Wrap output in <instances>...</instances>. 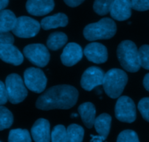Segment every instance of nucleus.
<instances>
[{
    "instance_id": "f257e3e1",
    "label": "nucleus",
    "mask_w": 149,
    "mask_h": 142,
    "mask_svg": "<svg viewBox=\"0 0 149 142\" xmlns=\"http://www.w3.org/2000/svg\"><path fill=\"white\" fill-rule=\"evenodd\" d=\"M78 91L68 85H60L45 90L36 101V107L41 110L69 109L76 104Z\"/></svg>"
},
{
    "instance_id": "f03ea898",
    "label": "nucleus",
    "mask_w": 149,
    "mask_h": 142,
    "mask_svg": "<svg viewBox=\"0 0 149 142\" xmlns=\"http://www.w3.org/2000/svg\"><path fill=\"white\" fill-rule=\"evenodd\" d=\"M117 57L121 66L126 71L137 72L141 67L138 49L136 44L130 40H124L118 44Z\"/></svg>"
},
{
    "instance_id": "7ed1b4c3",
    "label": "nucleus",
    "mask_w": 149,
    "mask_h": 142,
    "mask_svg": "<svg viewBox=\"0 0 149 142\" xmlns=\"http://www.w3.org/2000/svg\"><path fill=\"white\" fill-rule=\"evenodd\" d=\"M128 82L127 73L119 69H112L104 74L103 88L106 94L111 98L120 97Z\"/></svg>"
},
{
    "instance_id": "20e7f679",
    "label": "nucleus",
    "mask_w": 149,
    "mask_h": 142,
    "mask_svg": "<svg viewBox=\"0 0 149 142\" xmlns=\"http://www.w3.org/2000/svg\"><path fill=\"white\" fill-rule=\"evenodd\" d=\"M116 24L113 19L104 18L97 23L87 25L84 29V36L88 41L109 39L116 33Z\"/></svg>"
},
{
    "instance_id": "39448f33",
    "label": "nucleus",
    "mask_w": 149,
    "mask_h": 142,
    "mask_svg": "<svg viewBox=\"0 0 149 142\" xmlns=\"http://www.w3.org/2000/svg\"><path fill=\"white\" fill-rule=\"evenodd\" d=\"M5 87L8 101L13 104L22 102L28 95V91L24 82L17 74H10L7 77L5 80Z\"/></svg>"
},
{
    "instance_id": "423d86ee",
    "label": "nucleus",
    "mask_w": 149,
    "mask_h": 142,
    "mask_svg": "<svg viewBox=\"0 0 149 142\" xmlns=\"http://www.w3.org/2000/svg\"><path fill=\"white\" fill-rule=\"evenodd\" d=\"M24 84L31 91L41 93L47 85V78L43 71L38 68L30 67L26 69L24 74Z\"/></svg>"
},
{
    "instance_id": "0eeeda50",
    "label": "nucleus",
    "mask_w": 149,
    "mask_h": 142,
    "mask_svg": "<svg viewBox=\"0 0 149 142\" xmlns=\"http://www.w3.org/2000/svg\"><path fill=\"white\" fill-rule=\"evenodd\" d=\"M23 52L26 58L37 66L45 67L50 61L49 51L42 44H28Z\"/></svg>"
},
{
    "instance_id": "6e6552de",
    "label": "nucleus",
    "mask_w": 149,
    "mask_h": 142,
    "mask_svg": "<svg viewBox=\"0 0 149 142\" xmlns=\"http://www.w3.org/2000/svg\"><path fill=\"white\" fill-rule=\"evenodd\" d=\"M115 115L117 120L123 123H132L136 120V107L130 97H119L115 107Z\"/></svg>"
},
{
    "instance_id": "1a4fd4ad",
    "label": "nucleus",
    "mask_w": 149,
    "mask_h": 142,
    "mask_svg": "<svg viewBox=\"0 0 149 142\" xmlns=\"http://www.w3.org/2000/svg\"><path fill=\"white\" fill-rule=\"evenodd\" d=\"M40 24L36 20L27 16H21L17 18L13 33L20 38H31L39 33Z\"/></svg>"
},
{
    "instance_id": "9d476101",
    "label": "nucleus",
    "mask_w": 149,
    "mask_h": 142,
    "mask_svg": "<svg viewBox=\"0 0 149 142\" xmlns=\"http://www.w3.org/2000/svg\"><path fill=\"white\" fill-rule=\"evenodd\" d=\"M104 73L102 69L97 66H91L83 74L81 80V85L87 91H91L94 87L102 85Z\"/></svg>"
},
{
    "instance_id": "9b49d317",
    "label": "nucleus",
    "mask_w": 149,
    "mask_h": 142,
    "mask_svg": "<svg viewBox=\"0 0 149 142\" xmlns=\"http://www.w3.org/2000/svg\"><path fill=\"white\" fill-rule=\"evenodd\" d=\"M84 54L88 61L97 64L106 62L108 58L106 47L99 42H91L87 44L84 51Z\"/></svg>"
},
{
    "instance_id": "f8f14e48",
    "label": "nucleus",
    "mask_w": 149,
    "mask_h": 142,
    "mask_svg": "<svg viewBox=\"0 0 149 142\" xmlns=\"http://www.w3.org/2000/svg\"><path fill=\"white\" fill-rule=\"evenodd\" d=\"M82 47L77 43L70 42L66 45L61 55V63L66 66H72L83 58Z\"/></svg>"
},
{
    "instance_id": "ddd939ff",
    "label": "nucleus",
    "mask_w": 149,
    "mask_h": 142,
    "mask_svg": "<svg viewBox=\"0 0 149 142\" xmlns=\"http://www.w3.org/2000/svg\"><path fill=\"white\" fill-rule=\"evenodd\" d=\"M0 59L8 64L19 66L24 61V56L13 44H0Z\"/></svg>"
},
{
    "instance_id": "4468645a",
    "label": "nucleus",
    "mask_w": 149,
    "mask_h": 142,
    "mask_svg": "<svg viewBox=\"0 0 149 142\" xmlns=\"http://www.w3.org/2000/svg\"><path fill=\"white\" fill-rule=\"evenodd\" d=\"M31 133L34 142H50L51 134L49 121L43 118L36 120L31 129Z\"/></svg>"
},
{
    "instance_id": "2eb2a0df",
    "label": "nucleus",
    "mask_w": 149,
    "mask_h": 142,
    "mask_svg": "<svg viewBox=\"0 0 149 142\" xmlns=\"http://www.w3.org/2000/svg\"><path fill=\"white\" fill-rule=\"evenodd\" d=\"M54 0H27V12L35 16H42L50 13L54 8Z\"/></svg>"
},
{
    "instance_id": "dca6fc26",
    "label": "nucleus",
    "mask_w": 149,
    "mask_h": 142,
    "mask_svg": "<svg viewBox=\"0 0 149 142\" xmlns=\"http://www.w3.org/2000/svg\"><path fill=\"white\" fill-rule=\"evenodd\" d=\"M110 12L112 18L116 21L129 19L132 15L131 0H113Z\"/></svg>"
},
{
    "instance_id": "f3484780",
    "label": "nucleus",
    "mask_w": 149,
    "mask_h": 142,
    "mask_svg": "<svg viewBox=\"0 0 149 142\" xmlns=\"http://www.w3.org/2000/svg\"><path fill=\"white\" fill-rule=\"evenodd\" d=\"M78 112L86 127L91 128L96 119V108L94 104L91 102L84 103L78 107Z\"/></svg>"
},
{
    "instance_id": "a211bd4d",
    "label": "nucleus",
    "mask_w": 149,
    "mask_h": 142,
    "mask_svg": "<svg viewBox=\"0 0 149 142\" xmlns=\"http://www.w3.org/2000/svg\"><path fill=\"white\" fill-rule=\"evenodd\" d=\"M68 24V18L64 13H56L51 16L44 18L41 21L40 26L44 30L56 28L58 27H65Z\"/></svg>"
},
{
    "instance_id": "6ab92c4d",
    "label": "nucleus",
    "mask_w": 149,
    "mask_h": 142,
    "mask_svg": "<svg viewBox=\"0 0 149 142\" xmlns=\"http://www.w3.org/2000/svg\"><path fill=\"white\" fill-rule=\"evenodd\" d=\"M111 116L107 113H103L96 117L94 126L96 131L103 140H105L108 136L111 126Z\"/></svg>"
},
{
    "instance_id": "aec40b11",
    "label": "nucleus",
    "mask_w": 149,
    "mask_h": 142,
    "mask_svg": "<svg viewBox=\"0 0 149 142\" xmlns=\"http://www.w3.org/2000/svg\"><path fill=\"white\" fill-rule=\"evenodd\" d=\"M17 18L10 10L0 11V31L10 32L13 29L16 24Z\"/></svg>"
},
{
    "instance_id": "412c9836",
    "label": "nucleus",
    "mask_w": 149,
    "mask_h": 142,
    "mask_svg": "<svg viewBox=\"0 0 149 142\" xmlns=\"http://www.w3.org/2000/svg\"><path fill=\"white\" fill-rule=\"evenodd\" d=\"M67 42V36L64 33L57 31L51 34L47 39V46L51 51L60 49Z\"/></svg>"
},
{
    "instance_id": "4be33fe9",
    "label": "nucleus",
    "mask_w": 149,
    "mask_h": 142,
    "mask_svg": "<svg viewBox=\"0 0 149 142\" xmlns=\"http://www.w3.org/2000/svg\"><path fill=\"white\" fill-rule=\"evenodd\" d=\"M84 129L77 124H71L67 128V142H83Z\"/></svg>"
},
{
    "instance_id": "5701e85b",
    "label": "nucleus",
    "mask_w": 149,
    "mask_h": 142,
    "mask_svg": "<svg viewBox=\"0 0 149 142\" xmlns=\"http://www.w3.org/2000/svg\"><path fill=\"white\" fill-rule=\"evenodd\" d=\"M8 142H31V136L26 129H13L9 133Z\"/></svg>"
},
{
    "instance_id": "b1692460",
    "label": "nucleus",
    "mask_w": 149,
    "mask_h": 142,
    "mask_svg": "<svg viewBox=\"0 0 149 142\" xmlns=\"http://www.w3.org/2000/svg\"><path fill=\"white\" fill-rule=\"evenodd\" d=\"M13 123V115L6 107L0 106V130L11 127Z\"/></svg>"
},
{
    "instance_id": "393cba45",
    "label": "nucleus",
    "mask_w": 149,
    "mask_h": 142,
    "mask_svg": "<svg viewBox=\"0 0 149 142\" xmlns=\"http://www.w3.org/2000/svg\"><path fill=\"white\" fill-rule=\"evenodd\" d=\"M113 0H95L94 3V10L100 15H107L110 12Z\"/></svg>"
},
{
    "instance_id": "a878e982",
    "label": "nucleus",
    "mask_w": 149,
    "mask_h": 142,
    "mask_svg": "<svg viewBox=\"0 0 149 142\" xmlns=\"http://www.w3.org/2000/svg\"><path fill=\"white\" fill-rule=\"evenodd\" d=\"M51 142H67V128L62 125H58L51 132Z\"/></svg>"
},
{
    "instance_id": "bb28decb",
    "label": "nucleus",
    "mask_w": 149,
    "mask_h": 142,
    "mask_svg": "<svg viewBox=\"0 0 149 142\" xmlns=\"http://www.w3.org/2000/svg\"><path fill=\"white\" fill-rule=\"evenodd\" d=\"M116 142H140L136 132L132 130H125L119 133Z\"/></svg>"
},
{
    "instance_id": "cd10ccee",
    "label": "nucleus",
    "mask_w": 149,
    "mask_h": 142,
    "mask_svg": "<svg viewBox=\"0 0 149 142\" xmlns=\"http://www.w3.org/2000/svg\"><path fill=\"white\" fill-rule=\"evenodd\" d=\"M140 66L145 69L149 70V45L144 44L139 48Z\"/></svg>"
},
{
    "instance_id": "c85d7f7f",
    "label": "nucleus",
    "mask_w": 149,
    "mask_h": 142,
    "mask_svg": "<svg viewBox=\"0 0 149 142\" xmlns=\"http://www.w3.org/2000/svg\"><path fill=\"white\" fill-rule=\"evenodd\" d=\"M137 107L143 118L147 122H149V98L147 97L142 98L139 101Z\"/></svg>"
},
{
    "instance_id": "c756f323",
    "label": "nucleus",
    "mask_w": 149,
    "mask_h": 142,
    "mask_svg": "<svg viewBox=\"0 0 149 142\" xmlns=\"http://www.w3.org/2000/svg\"><path fill=\"white\" fill-rule=\"evenodd\" d=\"M132 8L137 11L149 10V0H131Z\"/></svg>"
},
{
    "instance_id": "7c9ffc66",
    "label": "nucleus",
    "mask_w": 149,
    "mask_h": 142,
    "mask_svg": "<svg viewBox=\"0 0 149 142\" xmlns=\"http://www.w3.org/2000/svg\"><path fill=\"white\" fill-rule=\"evenodd\" d=\"M14 37L10 32L0 31V44H13Z\"/></svg>"
},
{
    "instance_id": "2f4dec72",
    "label": "nucleus",
    "mask_w": 149,
    "mask_h": 142,
    "mask_svg": "<svg viewBox=\"0 0 149 142\" xmlns=\"http://www.w3.org/2000/svg\"><path fill=\"white\" fill-rule=\"evenodd\" d=\"M8 101V94H7L5 84L2 81H0V106L5 104Z\"/></svg>"
},
{
    "instance_id": "473e14b6",
    "label": "nucleus",
    "mask_w": 149,
    "mask_h": 142,
    "mask_svg": "<svg viewBox=\"0 0 149 142\" xmlns=\"http://www.w3.org/2000/svg\"><path fill=\"white\" fill-rule=\"evenodd\" d=\"M66 5L71 8H75L82 4L85 0H64Z\"/></svg>"
},
{
    "instance_id": "72a5a7b5",
    "label": "nucleus",
    "mask_w": 149,
    "mask_h": 142,
    "mask_svg": "<svg viewBox=\"0 0 149 142\" xmlns=\"http://www.w3.org/2000/svg\"><path fill=\"white\" fill-rule=\"evenodd\" d=\"M143 86L149 92V73L146 74L143 79Z\"/></svg>"
},
{
    "instance_id": "f704fd0d",
    "label": "nucleus",
    "mask_w": 149,
    "mask_h": 142,
    "mask_svg": "<svg viewBox=\"0 0 149 142\" xmlns=\"http://www.w3.org/2000/svg\"><path fill=\"white\" fill-rule=\"evenodd\" d=\"M9 4V0H0V11L5 9Z\"/></svg>"
},
{
    "instance_id": "c9c22d12",
    "label": "nucleus",
    "mask_w": 149,
    "mask_h": 142,
    "mask_svg": "<svg viewBox=\"0 0 149 142\" xmlns=\"http://www.w3.org/2000/svg\"><path fill=\"white\" fill-rule=\"evenodd\" d=\"M0 142H2V141H0Z\"/></svg>"
}]
</instances>
